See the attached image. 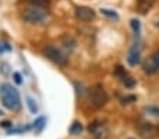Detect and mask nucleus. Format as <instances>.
Wrapping results in <instances>:
<instances>
[{
  "label": "nucleus",
  "instance_id": "16",
  "mask_svg": "<svg viewBox=\"0 0 159 139\" xmlns=\"http://www.w3.org/2000/svg\"><path fill=\"white\" fill-rule=\"evenodd\" d=\"M25 100H27V106H28V108H30V111L33 112V114H35L37 111H38V107H37V104H35V100H33L31 97H25Z\"/></svg>",
  "mask_w": 159,
  "mask_h": 139
},
{
  "label": "nucleus",
  "instance_id": "15",
  "mask_svg": "<svg viewBox=\"0 0 159 139\" xmlns=\"http://www.w3.org/2000/svg\"><path fill=\"white\" fill-rule=\"evenodd\" d=\"M121 82H123V85L128 89H132L135 86V79L129 77V76H124V77L121 79Z\"/></svg>",
  "mask_w": 159,
  "mask_h": 139
},
{
  "label": "nucleus",
  "instance_id": "17",
  "mask_svg": "<svg viewBox=\"0 0 159 139\" xmlns=\"http://www.w3.org/2000/svg\"><path fill=\"white\" fill-rule=\"evenodd\" d=\"M27 2H30L33 6H39V7H47L49 6V0H27Z\"/></svg>",
  "mask_w": 159,
  "mask_h": 139
},
{
  "label": "nucleus",
  "instance_id": "14",
  "mask_svg": "<svg viewBox=\"0 0 159 139\" xmlns=\"http://www.w3.org/2000/svg\"><path fill=\"white\" fill-rule=\"evenodd\" d=\"M102 11V14L103 15H106V17H108V18H111V20H118V14L114 11V10H108V9H102L100 10Z\"/></svg>",
  "mask_w": 159,
  "mask_h": 139
},
{
  "label": "nucleus",
  "instance_id": "22",
  "mask_svg": "<svg viewBox=\"0 0 159 139\" xmlns=\"http://www.w3.org/2000/svg\"><path fill=\"white\" fill-rule=\"evenodd\" d=\"M13 77H14V82L17 83V85H21V83H23V79H21V75L20 73H13Z\"/></svg>",
  "mask_w": 159,
  "mask_h": 139
},
{
  "label": "nucleus",
  "instance_id": "2",
  "mask_svg": "<svg viewBox=\"0 0 159 139\" xmlns=\"http://www.w3.org/2000/svg\"><path fill=\"white\" fill-rule=\"evenodd\" d=\"M47 17H48L47 9H45V7H39V6H31L21 11V18H23L25 23H30V24L42 23Z\"/></svg>",
  "mask_w": 159,
  "mask_h": 139
},
{
  "label": "nucleus",
  "instance_id": "24",
  "mask_svg": "<svg viewBox=\"0 0 159 139\" xmlns=\"http://www.w3.org/2000/svg\"><path fill=\"white\" fill-rule=\"evenodd\" d=\"M0 127H4V128H13V124L10 121H4L0 124Z\"/></svg>",
  "mask_w": 159,
  "mask_h": 139
},
{
  "label": "nucleus",
  "instance_id": "6",
  "mask_svg": "<svg viewBox=\"0 0 159 139\" xmlns=\"http://www.w3.org/2000/svg\"><path fill=\"white\" fill-rule=\"evenodd\" d=\"M89 133L94 139H107L108 138V128L103 121H93L87 128Z\"/></svg>",
  "mask_w": 159,
  "mask_h": 139
},
{
  "label": "nucleus",
  "instance_id": "11",
  "mask_svg": "<svg viewBox=\"0 0 159 139\" xmlns=\"http://www.w3.org/2000/svg\"><path fill=\"white\" fill-rule=\"evenodd\" d=\"M83 131V127L79 121H73V124L69 128V133L70 135H80V132Z\"/></svg>",
  "mask_w": 159,
  "mask_h": 139
},
{
  "label": "nucleus",
  "instance_id": "26",
  "mask_svg": "<svg viewBox=\"0 0 159 139\" xmlns=\"http://www.w3.org/2000/svg\"><path fill=\"white\" fill-rule=\"evenodd\" d=\"M0 114H2V111H0Z\"/></svg>",
  "mask_w": 159,
  "mask_h": 139
},
{
  "label": "nucleus",
  "instance_id": "3",
  "mask_svg": "<svg viewBox=\"0 0 159 139\" xmlns=\"http://www.w3.org/2000/svg\"><path fill=\"white\" fill-rule=\"evenodd\" d=\"M89 101L96 108H102L108 101V94L102 85H94L89 89Z\"/></svg>",
  "mask_w": 159,
  "mask_h": 139
},
{
  "label": "nucleus",
  "instance_id": "13",
  "mask_svg": "<svg viewBox=\"0 0 159 139\" xmlns=\"http://www.w3.org/2000/svg\"><path fill=\"white\" fill-rule=\"evenodd\" d=\"M129 24H131V28H132V31H134L135 35H138V34L141 33V23H139V20L132 18L131 21H129Z\"/></svg>",
  "mask_w": 159,
  "mask_h": 139
},
{
  "label": "nucleus",
  "instance_id": "21",
  "mask_svg": "<svg viewBox=\"0 0 159 139\" xmlns=\"http://www.w3.org/2000/svg\"><path fill=\"white\" fill-rule=\"evenodd\" d=\"M10 49H11L10 45H7V44H4V42H0V54H3V52H6V51H10Z\"/></svg>",
  "mask_w": 159,
  "mask_h": 139
},
{
  "label": "nucleus",
  "instance_id": "10",
  "mask_svg": "<svg viewBox=\"0 0 159 139\" xmlns=\"http://www.w3.org/2000/svg\"><path fill=\"white\" fill-rule=\"evenodd\" d=\"M155 0H137V10L141 14H147L153 6Z\"/></svg>",
  "mask_w": 159,
  "mask_h": 139
},
{
  "label": "nucleus",
  "instance_id": "8",
  "mask_svg": "<svg viewBox=\"0 0 159 139\" xmlns=\"http://www.w3.org/2000/svg\"><path fill=\"white\" fill-rule=\"evenodd\" d=\"M127 61H128L129 66H137V65L141 62V46H139L138 42H134L132 46L129 48Z\"/></svg>",
  "mask_w": 159,
  "mask_h": 139
},
{
  "label": "nucleus",
  "instance_id": "9",
  "mask_svg": "<svg viewBox=\"0 0 159 139\" xmlns=\"http://www.w3.org/2000/svg\"><path fill=\"white\" fill-rule=\"evenodd\" d=\"M94 15H96L94 10L87 6H80L76 9V17H78L80 21H90V20L94 18Z\"/></svg>",
  "mask_w": 159,
  "mask_h": 139
},
{
  "label": "nucleus",
  "instance_id": "5",
  "mask_svg": "<svg viewBox=\"0 0 159 139\" xmlns=\"http://www.w3.org/2000/svg\"><path fill=\"white\" fill-rule=\"evenodd\" d=\"M139 136L144 139H153L159 135V125L152 124V122H141L137 127Z\"/></svg>",
  "mask_w": 159,
  "mask_h": 139
},
{
  "label": "nucleus",
  "instance_id": "12",
  "mask_svg": "<svg viewBox=\"0 0 159 139\" xmlns=\"http://www.w3.org/2000/svg\"><path fill=\"white\" fill-rule=\"evenodd\" d=\"M44 127H45V118L44 117H39L38 119L34 122V131L38 133V132H41V131L44 129Z\"/></svg>",
  "mask_w": 159,
  "mask_h": 139
},
{
  "label": "nucleus",
  "instance_id": "19",
  "mask_svg": "<svg viewBox=\"0 0 159 139\" xmlns=\"http://www.w3.org/2000/svg\"><path fill=\"white\" fill-rule=\"evenodd\" d=\"M114 73H116L117 76H120L121 79H123L124 76H127V72H125V69H124L123 66H116V67H114Z\"/></svg>",
  "mask_w": 159,
  "mask_h": 139
},
{
  "label": "nucleus",
  "instance_id": "23",
  "mask_svg": "<svg viewBox=\"0 0 159 139\" xmlns=\"http://www.w3.org/2000/svg\"><path fill=\"white\" fill-rule=\"evenodd\" d=\"M7 63H0V72L3 70V75H7V72H9V69H7Z\"/></svg>",
  "mask_w": 159,
  "mask_h": 139
},
{
  "label": "nucleus",
  "instance_id": "18",
  "mask_svg": "<svg viewBox=\"0 0 159 139\" xmlns=\"http://www.w3.org/2000/svg\"><path fill=\"white\" fill-rule=\"evenodd\" d=\"M145 111H147V114L152 115V117H159V108L158 107H147Z\"/></svg>",
  "mask_w": 159,
  "mask_h": 139
},
{
  "label": "nucleus",
  "instance_id": "7",
  "mask_svg": "<svg viewBox=\"0 0 159 139\" xmlns=\"http://www.w3.org/2000/svg\"><path fill=\"white\" fill-rule=\"evenodd\" d=\"M142 69L147 75H155L159 72V51L153 52L152 55L145 59L144 65H142Z\"/></svg>",
  "mask_w": 159,
  "mask_h": 139
},
{
  "label": "nucleus",
  "instance_id": "1",
  "mask_svg": "<svg viewBox=\"0 0 159 139\" xmlns=\"http://www.w3.org/2000/svg\"><path fill=\"white\" fill-rule=\"evenodd\" d=\"M0 100L9 111L18 112L21 110L20 93L11 83H3L0 86Z\"/></svg>",
  "mask_w": 159,
  "mask_h": 139
},
{
  "label": "nucleus",
  "instance_id": "20",
  "mask_svg": "<svg viewBox=\"0 0 159 139\" xmlns=\"http://www.w3.org/2000/svg\"><path fill=\"white\" fill-rule=\"evenodd\" d=\"M137 100V97L135 96H127V97H124L123 98V104H129V103H132V101H135Z\"/></svg>",
  "mask_w": 159,
  "mask_h": 139
},
{
  "label": "nucleus",
  "instance_id": "4",
  "mask_svg": "<svg viewBox=\"0 0 159 139\" xmlns=\"http://www.w3.org/2000/svg\"><path fill=\"white\" fill-rule=\"evenodd\" d=\"M42 54L48 58L49 61H52L54 63L59 65V66H66V63H68V56H65L57 46L51 45V44H48V45H45L42 48Z\"/></svg>",
  "mask_w": 159,
  "mask_h": 139
},
{
  "label": "nucleus",
  "instance_id": "25",
  "mask_svg": "<svg viewBox=\"0 0 159 139\" xmlns=\"http://www.w3.org/2000/svg\"><path fill=\"white\" fill-rule=\"evenodd\" d=\"M156 25H159V21H158V23H156Z\"/></svg>",
  "mask_w": 159,
  "mask_h": 139
}]
</instances>
